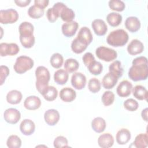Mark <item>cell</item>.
<instances>
[{
    "label": "cell",
    "instance_id": "6da1fadb",
    "mask_svg": "<svg viewBox=\"0 0 148 148\" xmlns=\"http://www.w3.org/2000/svg\"><path fill=\"white\" fill-rule=\"evenodd\" d=\"M132 65L128 71V76L133 81L146 80L148 76L147 59L146 57L140 56L132 61Z\"/></svg>",
    "mask_w": 148,
    "mask_h": 148
},
{
    "label": "cell",
    "instance_id": "7a4b0ae2",
    "mask_svg": "<svg viewBox=\"0 0 148 148\" xmlns=\"http://www.w3.org/2000/svg\"><path fill=\"white\" fill-rule=\"evenodd\" d=\"M36 87L40 94L48 87L50 75L49 70L43 66H39L35 70Z\"/></svg>",
    "mask_w": 148,
    "mask_h": 148
},
{
    "label": "cell",
    "instance_id": "3957f363",
    "mask_svg": "<svg viewBox=\"0 0 148 148\" xmlns=\"http://www.w3.org/2000/svg\"><path fill=\"white\" fill-rule=\"evenodd\" d=\"M128 40V35L123 29H118L112 31L107 36V43L114 47H121L125 45Z\"/></svg>",
    "mask_w": 148,
    "mask_h": 148
},
{
    "label": "cell",
    "instance_id": "277c9868",
    "mask_svg": "<svg viewBox=\"0 0 148 148\" xmlns=\"http://www.w3.org/2000/svg\"><path fill=\"white\" fill-rule=\"evenodd\" d=\"M34 61L29 57L21 56L17 58L13 68L15 72L19 74H22L31 69L34 66Z\"/></svg>",
    "mask_w": 148,
    "mask_h": 148
},
{
    "label": "cell",
    "instance_id": "5b68a950",
    "mask_svg": "<svg viewBox=\"0 0 148 148\" xmlns=\"http://www.w3.org/2000/svg\"><path fill=\"white\" fill-rule=\"evenodd\" d=\"M95 54L99 59L106 62L112 61L117 57L116 50L105 46L98 47L95 50Z\"/></svg>",
    "mask_w": 148,
    "mask_h": 148
},
{
    "label": "cell",
    "instance_id": "8992f818",
    "mask_svg": "<svg viewBox=\"0 0 148 148\" xmlns=\"http://www.w3.org/2000/svg\"><path fill=\"white\" fill-rule=\"evenodd\" d=\"M18 18V12L13 9L1 10L0 11V22L3 24L14 23L17 21Z\"/></svg>",
    "mask_w": 148,
    "mask_h": 148
},
{
    "label": "cell",
    "instance_id": "52a82bcc",
    "mask_svg": "<svg viewBox=\"0 0 148 148\" xmlns=\"http://www.w3.org/2000/svg\"><path fill=\"white\" fill-rule=\"evenodd\" d=\"M19 47L16 43H1L0 44V55L1 57L16 55L19 52Z\"/></svg>",
    "mask_w": 148,
    "mask_h": 148
},
{
    "label": "cell",
    "instance_id": "ba28073f",
    "mask_svg": "<svg viewBox=\"0 0 148 148\" xmlns=\"http://www.w3.org/2000/svg\"><path fill=\"white\" fill-rule=\"evenodd\" d=\"M5 120L9 124H16L21 118L20 112L15 108H9L3 113Z\"/></svg>",
    "mask_w": 148,
    "mask_h": 148
},
{
    "label": "cell",
    "instance_id": "9c48e42d",
    "mask_svg": "<svg viewBox=\"0 0 148 148\" xmlns=\"http://www.w3.org/2000/svg\"><path fill=\"white\" fill-rule=\"evenodd\" d=\"M71 84L77 90L83 89L86 84V77L81 72L74 73L71 77Z\"/></svg>",
    "mask_w": 148,
    "mask_h": 148
},
{
    "label": "cell",
    "instance_id": "30bf717a",
    "mask_svg": "<svg viewBox=\"0 0 148 148\" xmlns=\"http://www.w3.org/2000/svg\"><path fill=\"white\" fill-rule=\"evenodd\" d=\"M132 89V84L127 80L121 81L118 85L116 92L119 96L121 97H127L131 94Z\"/></svg>",
    "mask_w": 148,
    "mask_h": 148
},
{
    "label": "cell",
    "instance_id": "8fae6325",
    "mask_svg": "<svg viewBox=\"0 0 148 148\" xmlns=\"http://www.w3.org/2000/svg\"><path fill=\"white\" fill-rule=\"evenodd\" d=\"M44 119L48 125L53 126L56 125L59 121L60 114L57 110L50 109L45 112Z\"/></svg>",
    "mask_w": 148,
    "mask_h": 148
},
{
    "label": "cell",
    "instance_id": "7c38bea8",
    "mask_svg": "<svg viewBox=\"0 0 148 148\" xmlns=\"http://www.w3.org/2000/svg\"><path fill=\"white\" fill-rule=\"evenodd\" d=\"M81 42L88 46L92 40V35L90 29L87 27H82L76 37Z\"/></svg>",
    "mask_w": 148,
    "mask_h": 148
},
{
    "label": "cell",
    "instance_id": "4fadbf2b",
    "mask_svg": "<svg viewBox=\"0 0 148 148\" xmlns=\"http://www.w3.org/2000/svg\"><path fill=\"white\" fill-rule=\"evenodd\" d=\"M79 25L76 21H72L64 23L62 25L61 29L64 35L66 37H71L73 36L77 30Z\"/></svg>",
    "mask_w": 148,
    "mask_h": 148
},
{
    "label": "cell",
    "instance_id": "5bb4252c",
    "mask_svg": "<svg viewBox=\"0 0 148 148\" xmlns=\"http://www.w3.org/2000/svg\"><path fill=\"white\" fill-rule=\"evenodd\" d=\"M92 28L95 34L98 36L104 35L107 31L108 27L105 22L101 19H95L91 23Z\"/></svg>",
    "mask_w": 148,
    "mask_h": 148
},
{
    "label": "cell",
    "instance_id": "9a60e30c",
    "mask_svg": "<svg viewBox=\"0 0 148 148\" xmlns=\"http://www.w3.org/2000/svg\"><path fill=\"white\" fill-rule=\"evenodd\" d=\"M144 49L143 44L138 39H133L127 46L128 53L131 55H136L141 53Z\"/></svg>",
    "mask_w": 148,
    "mask_h": 148
},
{
    "label": "cell",
    "instance_id": "2e32d148",
    "mask_svg": "<svg viewBox=\"0 0 148 148\" xmlns=\"http://www.w3.org/2000/svg\"><path fill=\"white\" fill-rule=\"evenodd\" d=\"M41 105L40 98L35 95H31L27 97L24 102V106L28 110H36Z\"/></svg>",
    "mask_w": 148,
    "mask_h": 148
},
{
    "label": "cell",
    "instance_id": "e0dca14e",
    "mask_svg": "<svg viewBox=\"0 0 148 148\" xmlns=\"http://www.w3.org/2000/svg\"><path fill=\"white\" fill-rule=\"evenodd\" d=\"M20 130L24 135H31L35 131V123L30 119H24L21 121L20 125Z\"/></svg>",
    "mask_w": 148,
    "mask_h": 148
},
{
    "label": "cell",
    "instance_id": "ac0fdd59",
    "mask_svg": "<svg viewBox=\"0 0 148 148\" xmlns=\"http://www.w3.org/2000/svg\"><path fill=\"white\" fill-rule=\"evenodd\" d=\"M125 28L131 32L138 31L140 27V20L135 16H130L126 18L125 21Z\"/></svg>",
    "mask_w": 148,
    "mask_h": 148
},
{
    "label": "cell",
    "instance_id": "d6986e66",
    "mask_svg": "<svg viewBox=\"0 0 148 148\" xmlns=\"http://www.w3.org/2000/svg\"><path fill=\"white\" fill-rule=\"evenodd\" d=\"M76 91L73 89L68 87L61 89L60 92V97L64 102H72L76 98Z\"/></svg>",
    "mask_w": 148,
    "mask_h": 148
},
{
    "label": "cell",
    "instance_id": "ffe728a7",
    "mask_svg": "<svg viewBox=\"0 0 148 148\" xmlns=\"http://www.w3.org/2000/svg\"><path fill=\"white\" fill-rule=\"evenodd\" d=\"M98 145L102 148H109L113 146L114 138L109 133H105L101 135L98 139Z\"/></svg>",
    "mask_w": 148,
    "mask_h": 148
},
{
    "label": "cell",
    "instance_id": "44dd1931",
    "mask_svg": "<svg viewBox=\"0 0 148 148\" xmlns=\"http://www.w3.org/2000/svg\"><path fill=\"white\" fill-rule=\"evenodd\" d=\"M116 142L119 145H125L131 139V132L127 128H121L117 132Z\"/></svg>",
    "mask_w": 148,
    "mask_h": 148
},
{
    "label": "cell",
    "instance_id": "7402d4cb",
    "mask_svg": "<svg viewBox=\"0 0 148 148\" xmlns=\"http://www.w3.org/2000/svg\"><path fill=\"white\" fill-rule=\"evenodd\" d=\"M118 78L110 72L107 73L103 77L102 83L103 87L106 89L112 88L117 83Z\"/></svg>",
    "mask_w": 148,
    "mask_h": 148
},
{
    "label": "cell",
    "instance_id": "603a6c76",
    "mask_svg": "<svg viewBox=\"0 0 148 148\" xmlns=\"http://www.w3.org/2000/svg\"><path fill=\"white\" fill-rule=\"evenodd\" d=\"M69 77V74L67 71L64 69H60L54 72V80L58 84L63 85L65 84Z\"/></svg>",
    "mask_w": 148,
    "mask_h": 148
},
{
    "label": "cell",
    "instance_id": "cb8c5ba5",
    "mask_svg": "<svg viewBox=\"0 0 148 148\" xmlns=\"http://www.w3.org/2000/svg\"><path fill=\"white\" fill-rule=\"evenodd\" d=\"M22 94L20 91L13 90L9 91L6 95V101L10 104H18L22 99Z\"/></svg>",
    "mask_w": 148,
    "mask_h": 148
},
{
    "label": "cell",
    "instance_id": "d4e9b609",
    "mask_svg": "<svg viewBox=\"0 0 148 148\" xmlns=\"http://www.w3.org/2000/svg\"><path fill=\"white\" fill-rule=\"evenodd\" d=\"M18 30L20 36L32 35L34 30V27L31 23L24 21L20 24Z\"/></svg>",
    "mask_w": 148,
    "mask_h": 148
},
{
    "label": "cell",
    "instance_id": "484cf974",
    "mask_svg": "<svg viewBox=\"0 0 148 148\" xmlns=\"http://www.w3.org/2000/svg\"><path fill=\"white\" fill-rule=\"evenodd\" d=\"M132 94L134 97L139 100H147V90L141 85H137L132 89Z\"/></svg>",
    "mask_w": 148,
    "mask_h": 148
},
{
    "label": "cell",
    "instance_id": "4316f807",
    "mask_svg": "<svg viewBox=\"0 0 148 148\" xmlns=\"http://www.w3.org/2000/svg\"><path fill=\"white\" fill-rule=\"evenodd\" d=\"M91 127L97 133L102 132L106 128L105 120L100 117H95L91 122Z\"/></svg>",
    "mask_w": 148,
    "mask_h": 148
},
{
    "label": "cell",
    "instance_id": "83f0119b",
    "mask_svg": "<svg viewBox=\"0 0 148 148\" xmlns=\"http://www.w3.org/2000/svg\"><path fill=\"white\" fill-rule=\"evenodd\" d=\"M134 146L136 148H145L148 145V136L147 133L138 135L133 142Z\"/></svg>",
    "mask_w": 148,
    "mask_h": 148
},
{
    "label": "cell",
    "instance_id": "f1b7e54d",
    "mask_svg": "<svg viewBox=\"0 0 148 148\" xmlns=\"http://www.w3.org/2000/svg\"><path fill=\"white\" fill-rule=\"evenodd\" d=\"M122 16L116 12H111L106 16V20L109 24L112 27H117L122 21Z\"/></svg>",
    "mask_w": 148,
    "mask_h": 148
},
{
    "label": "cell",
    "instance_id": "f546056e",
    "mask_svg": "<svg viewBox=\"0 0 148 148\" xmlns=\"http://www.w3.org/2000/svg\"><path fill=\"white\" fill-rule=\"evenodd\" d=\"M109 72L115 75L118 79L121 77L123 74V69L121 63L119 61H114L109 66Z\"/></svg>",
    "mask_w": 148,
    "mask_h": 148
},
{
    "label": "cell",
    "instance_id": "4dcf8cb0",
    "mask_svg": "<svg viewBox=\"0 0 148 148\" xmlns=\"http://www.w3.org/2000/svg\"><path fill=\"white\" fill-rule=\"evenodd\" d=\"M42 95L46 100L53 101L56 99L58 95V91L54 86H48L43 91Z\"/></svg>",
    "mask_w": 148,
    "mask_h": 148
},
{
    "label": "cell",
    "instance_id": "1f68e13d",
    "mask_svg": "<svg viewBox=\"0 0 148 148\" xmlns=\"http://www.w3.org/2000/svg\"><path fill=\"white\" fill-rule=\"evenodd\" d=\"M79 67V64L77 61L73 58H68L65 60L64 68L66 71L72 73L76 71Z\"/></svg>",
    "mask_w": 148,
    "mask_h": 148
},
{
    "label": "cell",
    "instance_id": "d6a6232c",
    "mask_svg": "<svg viewBox=\"0 0 148 148\" xmlns=\"http://www.w3.org/2000/svg\"><path fill=\"white\" fill-rule=\"evenodd\" d=\"M28 14L29 16L32 18H39L43 16L44 14V9L38 6L34 5L29 8Z\"/></svg>",
    "mask_w": 148,
    "mask_h": 148
},
{
    "label": "cell",
    "instance_id": "836d02e7",
    "mask_svg": "<svg viewBox=\"0 0 148 148\" xmlns=\"http://www.w3.org/2000/svg\"><path fill=\"white\" fill-rule=\"evenodd\" d=\"M87 46L81 42L77 38L74 39L71 43V49L72 51L76 54H80L87 48Z\"/></svg>",
    "mask_w": 148,
    "mask_h": 148
},
{
    "label": "cell",
    "instance_id": "e575fe53",
    "mask_svg": "<svg viewBox=\"0 0 148 148\" xmlns=\"http://www.w3.org/2000/svg\"><path fill=\"white\" fill-rule=\"evenodd\" d=\"M75 14L73 10L72 9L69 8L66 6L62 10L60 17L63 21H66V23L73 21V19L75 18Z\"/></svg>",
    "mask_w": 148,
    "mask_h": 148
},
{
    "label": "cell",
    "instance_id": "d590c367",
    "mask_svg": "<svg viewBox=\"0 0 148 148\" xmlns=\"http://www.w3.org/2000/svg\"><path fill=\"white\" fill-rule=\"evenodd\" d=\"M64 61V58L62 56L58 53H54L50 57V62L51 66L54 68H60Z\"/></svg>",
    "mask_w": 148,
    "mask_h": 148
},
{
    "label": "cell",
    "instance_id": "8d00e7d4",
    "mask_svg": "<svg viewBox=\"0 0 148 148\" xmlns=\"http://www.w3.org/2000/svg\"><path fill=\"white\" fill-rule=\"evenodd\" d=\"M6 145L9 148H19L21 146V140L18 136L12 135L8 137Z\"/></svg>",
    "mask_w": 148,
    "mask_h": 148
},
{
    "label": "cell",
    "instance_id": "74e56055",
    "mask_svg": "<svg viewBox=\"0 0 148 148\" xmlns=\"http://www.w3.org/2000/svg\"><path fill=\"white\" fill-rule=\"evenodd\" d=\"M20 40L22 46L27 49L32 47L35 43L34 35L29 36H20Z\"/></svg>",
    "mask_w": 148,
    "mask_h": 148
},
{
    "label": "cell",
    "instance_id": "f35d334b",
    "mask_svg": "<svg viewBox=\"0 0 148 148\" xmlns=\"http://www.w3.org/2000/svg\"><path fill=\"white\" fill-rule=\"evenodd\" d=\"M101 100L105 106H109L112 105L114 101V94L110 91H105L102 95Z\"/></svg>",
    "mask_w": 148,
    "mask_h": 148
},
{
    "label": "cell",
    "instance_id": "ab89813d",
    "mask_svg": "<svg viewBox=\"0 0 148 148\" xmlns=\"http://www.w3.org/2000/svg\"><path fill=\"white\" fill-rule=\"evenodd\" d=\"M87 68L89 72L94 75H99L103 69V66L100 62L95 61L92 64L87 66Z\"/></svg>",
    "mask_w": 148,
    "mask_h": 148
},
{
    "label": "cell",
    "instance_id": "60d3db41",
    "mask_svg": "<svg viewBox=\"0 0 148 148\" xmlns=\"http://www.w3.org/2000/svg\"><path fill=\"white\" fill-rule=\"evenodd\" d=\"M109 8L113 10L121 12L125 9V3L120 0H110L109 1Z\"/></svg>",
    "mask_w": 148,
    "mask_h": 148
},
{
    "label": "cell",
    "instance_id": "b9f144b4",
    "mask_svg": "<svg viewBox=\"0 0 148 148\" xmlns=\"http://www.w3.org/2000/svg\"><path fill=\"white\" fill-rule=\"evenodd\" d=\"M88 88L92 93L98 92L101 89V83L97 78H91L88 81Z\"/></svg>",
    "mask_w": 148,
    "mask_h": 148
},
{
    "label": "cell",
    "instance_id": "7bdbcfd3",
    "mask_svg": "<svg viewBox=\"0 0 148 148\" xmlns=\"http://www.w3.org/2000/svg\"><path fill=\"white\" fill-rule=\"evenodd\" d=\"M124 107L129 111H135L138 108V102L132 98H129L124 102Z\"/></svg>",
    "mask_w": 148,
    "mask_h": 148
},
{
    "label": "cell",
    "instance_id": "ee69618b",
    "mask_svg": "<svg viewBox=\"0 0 148 148\" xmlns=\"http://www.w3.org/2000/svg\"><path fill=\"white\" fill-rule=\"evenodd\" d=\"M68 140L67 139L63 136H58L55 138L54 140L53 145L54 147L56 148L60 147H69L68 145Z\"/></svg>",
    "mask_w": 148,
    "mask_h": 148
},
{
    "label": "cell",
    "instance_id": "f6af8a7d",
    "mask_svg": "<svg viewBox=\"0 0 148 148\" xmlns=\"http://www.w3.org/2000/svg\"><path fill=\"white\" fill-rule=\"evenodd\" d=\"M66 6L62 2H57L54 3V5L53 6V7L51 8V11L54 14V16L58 18L60 16L61 12L62 10L66 8Z\"/></svg>",
    "mask_w": 148,
    "mask_h": 148
},
{
    "label": "cell",
    "instance_id": "bcb514c9",
    "mask_svg": "<svg viewBox=\"0 0 148 148\" xmlns=\"http://www.w3.org/2000/svg\"><path fill=\"white\" fill-rule=\"evenodd\" d=\"M9 74V69L8 66L5 65H1L0 66V80L1 85H2L5 81L6 77Z\"/></svg>",
    "mask_w": 148,
    "mask_h": 148
},
{
    "label": "cell",
    "instance_id": "7dc6e473",
    "mask_svg": "<svg viewBox=\"0 0 148 148\" xmlns=\"http://www.w3.org/2000/svg\"><path fill=\"white\" fill-rule=\"evenodd\" d=\"M82 60H83L84 64L87 67L95 61L94 56H93V54L91 53H90V52L86 53L83 55V56L82 57Z\"/></svg>",
    "mask_w": 148,
    "mask_h": 148
},
{
    "label": "cell",
    "instance_id": "c3c4849f",
    "mask_svg": "<svg viewBox=\"0 0 148 148\" xmlns=\"http://www.w3.org/2000/svg\"><path fill=\"white\" fill-rule=\"evenodd\" d=\"M49 1L47 0H35L34 5L38 6L39 7L45 9L46 7L47 6Z\"/></svg>",
    "mask_w": 148,
    "mask_h": 148
},
{
    "label": "cell",
    "instance_id": "681fc988",
    "mask_svg": "<svg viewBox=\"0 0 148 148\" xmlns=\"http://www.w3.org/2000/svg\"><path fill=\"white\" fill-rule=\"evenodd\" d=\"M46 16H47V18L48 20L51 23L55 22L57 20V18L53 13L51 8H49L47 9V10L46 12Z\"/></svg>",
    "mask_w": 148,
    "mask_h": 148
},
{
    "label": "cell",
    "instance_id": "f907efd6",
    "mask_svg": "<svg viewBox=\"0 0 148 148\" xmlns=\"http://www.w3.org/2000/svg\"><path fill=\"white\" fill-rule=\"evenodd\" d=\"M14 2L18 6L25 7L31 2V1L30 0H15Z\"/></svg>",
    "mask_w": 148,
    "mask_h": 148
},
{
    "label": "cell",
    "instance_id": "816d5d0a",
    "mask_svg": "<svg viewBox=\"0 0 148 148\" xmlns=\"http://www.w3.org/2000/svg\"><path fill=\"white\" fill-rule=\"evenodd\" d=\"M147 108H145L144 109L141 113V116L142 119H143V120H145V121H147Z\"/></svg>",
    "mask_w": 148,
    "mask_h": 148
}]
</instances>
